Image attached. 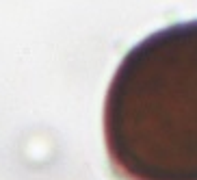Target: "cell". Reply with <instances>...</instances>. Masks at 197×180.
Listing matches in <instances>:
<instances>
[{
    "mask_svg": "<svg viewBox=\"0 0 197 180\" xmlns=\"http://www.w3.org/2000/svg\"><path fill=\"white\" fill-rule=\"evenodd\" d=\"M104 141L124 180H197V20L139 41L104 102Z\"/></svg>",
    "mask_w": 197,
    "mask_h": 180,
    "instance_id": "cell-1",
    "label": "cell"
}]
</instances>
